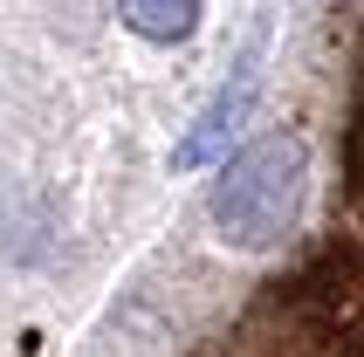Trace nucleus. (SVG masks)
Wrapping results in <instances>:
<instances>
[{
    "label": "nucleus",
    "mask_w": 364,
    "mask_h": 357,
    "mask_svg": "<svg viewBox=\"0 0 364 357\" xmlns=\"http://www.w3.org/2000/svg\"><path fill=\"white\" fill-rule=\"evenodd\" d=\"M303 186H309V144L296 131H268V138L241 144L234 159L213 178V227H220L227 247H247L262 255L296 227L303 213Z\"/></svg>",
    "instance_id": "nucleus-1"
},
{
    "label": "nucleus",
    "mask_w": 364,
    "mask_h": 357,
    "mask_svg": "<svg viewBox=\"0 0 364 357\" xmlns=\"http://www.w3.org/2000/svg\"><path fill=\"white\" fill-rule=\"evenodd\" d=\"M247 97H255V69H241L234 97H220V103H213V110L200 117V131H193V138L179 144V165H200V159H213V151H220V138L234 131V117L247 110Z\"/></svg>",
    "instance_id": "nucleus-2"
},
{
    "label": "nucleus",
    "mask_w": 364,
    "mask_h": 357,
    "mask_svg": "<svg viewBox=\"0 0 364 357\" xmlns=\"http://www.w3.org/2000/svg\"><path fill=\"white\" fill-rule=\"evenodd\" d=\"M124 21L144 41H186L200 28V0H124Z\"/></svg>",
    "instance_id": "nucleus-3"
}]
</instances>
